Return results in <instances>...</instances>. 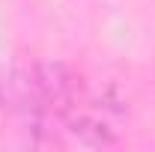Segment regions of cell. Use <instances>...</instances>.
I'll use <instances>...</instances> for the list:
<instances>
[{
    "mask_svg": "<svg viewBox=\"0 0 155 152\" xmlns=\"http://www.w3.org/2000/svg\"><path fill=\"white\" fill-rule=\"evenodd\" d=\"M0 111H3V87H0Z\"/></svg>",
    "mask_w": 155,
    "mask_h": 152,
    "instance_id": "1",
    "label": "cell"
}]
</instances>
